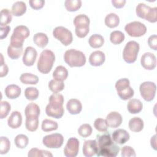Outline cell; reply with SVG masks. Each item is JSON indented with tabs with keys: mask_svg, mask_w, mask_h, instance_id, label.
Instances as JSON below:
<instances>
[{
	"mask_svg": "<svg viewBox=\"0 0 157 157\" xmlns=\"http://www.w3.org/2000/svg\"><path fill=\"white\" fill-rule=\"evenodd\" d=\"M143 105L142 102L137 99H132L128 102L127 105V109L129 113L132 114L138 113L142 110Z\"/></svg>",
	"mask_w": 157,
	"mask_h": 157,
	"instance_id": "d4e9b609",
	"label": "cell"
},
{
	"mask_svg": "<svg viewBox=\"0 0 157 157\" xmlns=\"http://www.w3.org/2000/svg\"><path fill=\"white\" fill-rule=\"evenodd\" d=\"M129 128L133 132H140L144 128V121L139 117H134L130 119L128 123Z\"/></svg>",
	"mask_w": 157,
	"mask_h": 157,
	"instance_id": "484cf974",
	"label": "cell"
},
{
	"mask_svg": "<svg viewBox=\"0 0 157 157\" xmlns=\"http://www.w3.org/2000/svg\"><path fill=\"white\" fill-rule=\"evenodd\" d=\"M53 36L64 45L67 46L72 42V33L63 26H57L53 31Z\"/></svg>",
	"mask_w": 157,
	"mask_h": 157,
	"instance_id": "30bf717a",
	"label": "cell"
},
{
	"mask_svg": "<svg viewBox=\"0 0 157 157\" xmlns=\"http://www.w3.org/2000/svg\"><path fill=\"white\" fill-rule=\"evenodd\" d=\"M78 133L80 136L83 137H87L91 134L92 128L89 124H83L78 128Z\"/></svg>",
	"mask_w": 157,
	"mask_h": 157,
	"instance_id": "bcb514c9",
	"label": "cell"
},
{
	"mask_svg": "<svg viewBox=\"0 0 157 157\" xmlns=\"http://www.w3.org/2000/svg\"><path fill=\"white\" fill-rule=\"evenodd\" d=\"M139 90L142 98L146 101L150 102L155 96L156 86L152 82H144L140 84Z\"/></svg>",
	"mask_w": 157,
	"mask_h": 157,
	"instance_id": "8fae6325",
	"label": "cell"
},
{
	"mask_svg": "<svg viewBox=\"0 0 157 157\" xmlns=\"http://www.w3.org/2000/svg\"><path fill=\"white\" fill-rule=\"evenodd\" d=\"M150 144H151V147L156 150V135H154L153 136L151 137L150 139Z\"/></svg>",
	"mask_w": 157,
	"mask_h": 157,
	"instance_id": "11a10c76",
	"label": "cell"
},
{
	"mask_svg": "<svg viewBox=\"0 0 157 157\" xmlns=\"http://www.w3.org/2000/svg\"><path fill=\"white\" fill-rule=\"evenodd\" d=\"M20 80L24 84L36 85L39 82V78L37 75L31 73H23L20 77Z\"/></svg>",
	"mask_w": 157,
	"mask_h": 157,
	"instance_id": "4dcf8cb0",
	"label": "cell"
},
{
	"mask_svg": "<svg viewBox=\"0 0 157 157\" xmlns=\"http://www.w3.org/2000/svg\"><path fill=\"white\" fill-rule=\"evenodd\" d=\"M115 88L118 95L123 100L131 99L134 94L133 89L130 86L129 80L126 78L117 80L115 83Z\"/></svg>",
	"mask_w": 157,
	"mask_h": 157,
	"instance_id": "52a82bcc",
	"label": "cell"
},
{
	"mask_svg": "<svg viewBox=\"0 0 157 157\" xmlns=\"http://www.w3.org/2000/svg\"><path fill=\"white\" fill-rule=\"evenodd\" d=\"M105 56L104 53L99 50L93 52L89 57V63L91 66H99L105 61Z\"/></svg>",
	"mask_w": 157,
	"mask_h": 157,
	"instance_id": "ffe728a7",
	"label": "cell"
},
{
	"mask_svg": "<svg viewBox=\"0 0 157 157\" xmlns=\"http://www.w3.org/2000/svg\"><path fill=\"white\" fill-rule=\"evenodd\" d=\"M10 28L8 25L1 27V28H0V30H1V39H3L6 38L7 36L8 33L10 31Z\"/></svg>",
	"mask_w": 157,
	"mask_h": 157,
	"instance_id": "816d5d0a",
	"label": "cell"
},
{
	"mask_svg": "<svg viewBox=\"0 0 157 157\" xmlns=\"http://www.w3.org/2000/svg\"><path fill=\"white\" fill-rule=\"evenodd\" d=\"M29 157H44V156H53V155L48 151L39 150L37 148H31L28 154Z\"/></svg>",
	"mask_w": 157,
	"mask_h": 157,
	"instance_id": "f35d334b",
	"label": "cell"
},
{
	"mask_svg": "<svg viewBox=\"0 0 157 157\" xmlns=\"http://www.w3.org/2000/svg\"><path fill=\"white\" fill-rule=\"evenodd\" d=\"M113 143L110 135L109 133H106L102 136L98 137V150L102 148Z\"/></svg>",
	"mask_w": 157,
	"mask_h": 157,
	"instance_id": "d6a6232c",
	"label": "cell"
},
{
	"mask_svg": "<svg viewBox=\"0 0 157 157\" xmlns=\"http://www.w3.org/2000/svg\"><path fill=\"white\" fill-rule=\"evenodd\" d=\"M90 18L85 14L77 15L74 20L75 26V34L79 38H83L87 36L90 31Z\"/></svg>",
	"mask_w": 157,
	"mask_h": 157,
	"instance_id": "277c9868",
	"label": "cell"
},
{
	"mask_svg": "<svg viewBox=\"0 0 157 157\" xmlns=\"http://www.w3.org/2000/svg\"><path fill=\"white\" fill-rule=\"evenodd\" d=\"M124 30L131 37H138L144 36L147 32V28L140 21H132L126 25Z\"/></svg>",
	"mask_w": 157,
	"mask_h": 157,
	"instance_id": "9c48e42d",
	"label": "cell"
},
{
	"mask_svg": "<svg viewBox=\"0 0 157 157\" xmlns=\"http://www.w3.org/2000/svg\"><path fill=\"white\" fill-rule=\"evenodd\" d=\"M48 88L53 93H58L64 89V84L62 81H58L53 79L49 82Z\"/></svg>",
	"mask_w": 157,
	"mask_h": 157,
	"instance_id": "d590c367",
	"label": "cell"
},
{
	"mask_svg": "<svg viewBox=\"0 0 157 157\" xmlns=\"http://www.w3.org/2000/svg\"><path fill=\"white\" fill-rule=\"evenodd\" d=\"M21 91V88L18 85L14 84L9 85L4 90L6 96L10 99H14L20 96Z\"/></svg>",
	"mask_w": 157,
	"mask_h": 157,
	"instance_id": "603a6c76",
	"label": "cell"
},
{
	"mask_svg": "<svg viewBox=\"0 0 157 157\" xmlns=\"http://www.w3.org/2000/svg\"><path fill=\"white\" fill-rule=\"evenodd\" d=\"M140 63L144 69L147 70H153L156 66V56L152 53L146 52L142 56Z\"/></svg>",
	"mask_w": 157,
	"mask_h": 157,
	"instance_id": "5bb4252c",
	"label": "cell"
},
{
	"mask_svg": "<svg viewBox=\"0 0 157 157\" xmlns=\"http://www.w3.org/2000/svg\"><path fill=\"white\" fill-rule=\"evenodd\" d=\"M11 109L10 104L7 101L1 102V110H0V117L1 119L6 118Z\"/></svg>",
	"mask_w": 157,
	"mask_h": 157,
	"instance_id": "7dc6e473",
	"label": "cell"
},
{
	"mask_svg": "<svg viewBox=\"0 0 157 157\" xmlns=\"http://www.w3.org/2000/svg\"><path fill=\"white\" fill-rule=\"evenodd\" d=\"M64 142V137L62 134L54 133L45 136L42 139L43 144L50 148H60Z\"/></svg>",
	"mask_w": 157,
	"mask_h": 157,
	"instance_id": "7c38bea8",
	"label": "cell"
},
{
	"mask_svg": "<svg viewBox=\"0 0 157 157\" xmlns=\"http://www.w3.org/2000/svg\"><path fill=\"white\" fill-rule=\"evenodd\" d=\"M28 137L25 134H18L14 139V142L18 148H25L28 144Z\"/></svg>",
	"mask_w": 157,
	"mask_h": 157,
	"instance_id": "60d3db41",
	"label": "cell"
},
{
	"mask_svg": "<svg viewBox=\"0 0 157 157\" xmlns=\"http://www.w3.org/2000/svg\"><path fill=\"white\" fill-rule=\"evenodd\" d=\"M9 71V69L6 63L1 64V71H0V77H3L6 76Z\"/></svg>",
	"mask_w": 157,
	"mask_h": 157,
	"instance_id": "db71d44e",
	"label": "cell"
},
{
	"mask_svg": "<svg viewBox=\"0 0 157 157\" xmlns=\"http://www.w3.org/2000/svg\"><path fill=\"white\" fill-rule=\"evenodd\" d=\"M129 134L125 129H118L114 131L112 133L113 140L117 144L120 145L125 144L129 140Z\"/></svg>",
	"mask_w": 157,
	"mask_h": 157,
	"instance_id": "d6986e66",
	"label": "cell"
},
{
	"mask_svg": "<svg viewBox=\"0 0 157 157\" xmlns=\"http://www.w3.org/2000/svg\"><path fill=\"white\" fill-rule=\"evenodd\" d=\"M112 3L115 7L117 9H120L124 6L126 3V1L125 0H112Z\"/></svg>",
	"mask_w": 157,
	"mask_h": 157,
	"instance_id": "f5cc1de1",
	"label": "cell"
},
{
	"mask_svg": "<svg viewBox=\"0 0 157 157\" xmlns=\"http://www.w3.org/2000/svg\"><path fill=\"white\" fill-rule=\"evenodd\" d=\"M26 11V6L23 1H17L12 6V12L14 16L23 15Z\"/></svg>",
	"mask_w": 157,
	"mask_h": 157,
	"instance_id": "83f0119b",
	"label": "cell"
},
{
	"mask_svg": "<svg viewBox=\"0 0 157 157\" xmlns=\"http://www.w3.org/2000/svg\"><path fill=\"white\" fill-rule=\"evenodd\" d=\"M98 152V144L95 140L85 141L83 146V154L86 157H91Z\"/></svg>",
	"mask_w": 157,
	"mask_h": 157,
	"instance_id": "e0dca14e",
	"label": "cell"
},
{
	"mask_svg": "<svg viewBox=\"0 0 157 157\" xmlns=\"http://www.w3.org/2000/svg\"><path fill=\"white\" fill-rule=\"evenodd\" d=\"M23 52V47H17L9 45L7 48V55L12 59H17L20 57Z\"/></svg>",
	"mask_w": 157,
	"mask_h": 157,
	"instance_id": "e575fe53",
	"label": "cell"
},
{
	"mask_svg": "<svg viewBox=\"0 0 157 157\" xmlns=\"http://www.w3.org/2000/svg\"><path fill=\"white\" fill-rule=\"evenodd\" d=\"M33 41L38 47L44 48L48 42L47 36L43 33H37L33 36Z\"/></svg>",
	"mask_w": 157,
	"mask_h": 157,
	"instance_id": "f1b7e54d",
	"label": "cell"
},
{
	"mask_svg": "<svg viewBox=\"0 0 157 157\" xmlns=\"http://www.w3.org/2000/svg\"><path fill=\"white\" fill-rule=\"evenodd\" d=\"M66 108L68 112L72 115L78 114L82 109L81 102L77 99H69L66 104Z\"/></svg>",
	"mask_w": 157,
	"mask_h": 157,
	"instance_id": "7402d4cb",
	"label": "cell"
},
{
	"mask_svg": "<svg viewBox=\"0 0 157 157\" xmlns=\"http://www.w3.org/2000/svg\"><path fill=\"white\" fill-rule=\"evenodd\" d=\"M64 6L67 10L69 12H74L78 10L82 6L80 0H66Z\"/></svg>",
	"mask_w": 157,
	"mask_h": 157,
	"instance_id": "74e56055",
	"label": "cell"
},
{
	"mask_svg": "<svg viewBox=\"0 0 157 157\" xmlns=\"http://www.w3.org/2000/svg\"><path fill=\"white\" fill-rule=\"evenodd\" d=\"M137 15L148 21L150 23H155L157 21V7H150L144 3H139L136 7Z\"/></svg>",
	"mask_w": 157,
	"mask_h": 157,
	"instance_id": "8992f818",
	"label": "cell"
},
{
	"mask_svg": "<svg viewBox=\"0 0 157 157\" xmlns=\"http://www.w3.org/2000/svg\"><path fill=\"white\" fill-rule=\"evenodd\" d=\"M10 147V143L9 139L6 137H1L0 139V153L4 155L7 153Z\"/></svg>",
	"mask_w": 157,
	"mask_h": 157,
	"instance_id": "f6af8a7d",
	"label": "cell"
},
{
	"mask_svg": "<svg viewBox=\"0 0 157 157\" xmlns=\"http://www.w3.org/2000/svg\"><path fill=\"white\" fill-rule=\"evenodd\" d=\"M40 112L39 106L33 102L28 104L25 110L26 118H38Z\"/></svg>",
	"mask_w": 157,
	"mask_h": 157,
	"instance_id": "cb8c5ba5",
	"label": "cell"
},
{
	"mask_svg": "<svg viewBox=\"0 0 157 157\" xmlns=\"http://www.w3.org/2000/svg\"><path fill=\"white\" fill-rule=\"evenodd\" d=\"M37 56V52L34 47H27L23 56V63L27 66H31L34 64Z\"/></svg>",
	"mask_w": 157,
	"mask_h": 157,
	"instance_id": "9a60e30c",
	"label": "cell"
},
{
	"mask_svg": "<svg viewBox=\"0 0 157 157\" xmlns=\"http://www.w3.org/2000/svg\"><path fill=\"white\" fill-rule=\"evenodd\" d=\"M29 4L33 9L39 10L44 7L45 1L44 0H30L29 1Z\"/></svg>",
	"mask_w": 157,
	"mask_h": 157,
	"instance_id": "681fc988",
	"label": "cell"
},
{
	"mask_svg": "<svg viewBox=\"0 0 157 157\" xmlns=\"http://www.w3.org/2000/svg\"><path fill=\"white\" fill-rule=\"evenodd\" d=\"M55 60L54 53L50 50H43L37 61V69L42 74H48L52 69Z\"/></svg>",
	"mask_w": 157,
	"mask_h": 157,
	"instance_id": "7a4b0ae2",
	"label": "cell"
},
{
	"mask_svg": "<svg viewBox=\"0 0 157 157\" xmlns=\"http://www.w3.org/2000/svg\"><path fill=\"white\" fill-rule=\"evenodd\" d=\"M39 91L34 87H28L25 90V98L30 101L36 100L39 96Z\"/></svg>",
	"mask_w": 157,
	"mask_h": 157,
	"instance_id": "7bdbcfd3",
	"label": "cell"
},
{
	"mask_svg": "<svg viewBox=\"0 0 157 157\" xmlns=\"http://www.w3.org/2000/svg\"><path fill=\"white\" fill-rule=\"evenodd\" d=\"M79 150V141L75 137L68 139L64 149V155L67 157H75L77 155Z\"/></svg>",
	"mask_w": 157,
	"mask_h": 157,
	"instance_id": "4fadbf2b",
	"label": "cell"
},
{
	"mask_svg": "<svg viewBox=\"0 0 157 157\" xmlns=\"http://www.w3.org/2000/svg\"><path fill=\"white\" fill-rule=\"evenodd\" d=\"M22 123L21 114L18 111H13L10 115L7 120L8 126L12 128L16 129L19 128Z\"/></svg>",
	"mask_w": 157,
	"mask_h": 157,
	"instance_id": "44dd1931",
	"label": "cell"
},
{
	"mask_svg": "<svg viewBox=\"0 0 157 157\" xmlns=\"http://www.w3.org/2000/svg\"><path fill=\"white\" fill-rule=\"evenodd\" d=\"M119 23V17L115 13H110L107 15L105 18V24L110 28H113L118 26Z\"/></svg>",
	"mask_w": 157,
	"mask_h": 157,
	"instance_id": "f546056e",
	"label": "cell"
},
{
	"mask_svg": "<svg viewBox=\"0 0 157 157\" xmlns=\"http://www.w3.org/2000/svg\"><path fill=\"white\" fill-rule=\"evenodd\" d=\"M88 42L90 47L94 48H98L103 45L104 43V39L101 35L95 34L90 36Z\"/></svg>",
	"mask_w": 157,
	"mask_h": 157,
	"instance_id": "1f68e13d",
	"label": "cell"
},
{
	"mask_svg": "<svg viewBox=\"0 0 157 157\" xmlns=\"http://www.w3.org/2000/svg\"><path fill=\"white\" fill-rule=\"evenodd\" d=\"M148 44L149 47L155 50H156L157 49V36L156 34L151 35L149 37L148 39Z\"/></svg>",
	"mask_w": 157,
	"mask_h": 157,
	"instance_id": "f907efd6",
	"label": "cell"
},
{
	"mask_svg": "<svg viewBox=\"0 0 157 157\" xmlns=\"http://www.w3.org/2000/svg\"><path fill=\"white\" fill-rule=\"evenodd\" d=\"M64 97L62 94L53 93L49 98V103L46 106L45 112L48 117L60 118L63 117L64 110L63 108Z\"/></svg>",
	"mask_w": 157,
	"mask_h": 157,
	"instance_id": "6da1fadb",
	"label": "cell"
},
{
	"mask_svg": "<svg viewBox=\"0 0 157 157\" xmlns=\"http://www.w3.org/2000/svg\"><path fill=\"white\" fill-rule=\"evenodd\" d=\"M58 125L57 122L51 120L45 119L42 122L41 128L44 132H49L56 130L58 129Z\"/></svg>",
	"mask_w": 157,
	"mask_h": 157,
	"instance_id": "836d02e7",
	"label": "cell"
},
{
	"mask_svg": "<svg viewBox=\"0 0 157 157\" xmlns=\"http://www.w3.org/2000/svg\"><path fill=\"white\" fill-rule=\"evenodd\" d=\"M29 30L26 26H17L15 28L10 37V45L17 47H23L24 40L29 36Z\"/></svg>",
	"mask_w": 157,
	"mask_h": 157,
	"instance_id": "5b68a950",
	"label": "cell"
},
{
	"mask_svg": "<svg viewBox=\"0 0 157 157\" xmlns=\"http://www.w3.org/2000/svg\"><path fill=\"white\" fill-rule=\"evenodd\" d=\"M94 126L96 130L100 132H106L108 128V124L105 120L98 118L94 122Z\"/></svg>",
	"mask_w": 157,
	"mask_h": 157,
	"instance_id": "ee69618b",
	"label": "cell"
},
{
	"mask_svg": "<svg viewBox=\"0 0 157 157\" xmlns=\"http://www.w3.org/2000/svg\"><path fill=\"white\" fill-rule=\"evenodd\" d=\"M120 151V147L112 143L109 145H107L102 148L99 149L96 153L98 156H105V157H115L116 156Z\"/></svg>",
	"mask_w": 157,
	"mask_h": 157,
	"instance_id": "2e32d148",
	"label": "cell"
},
{
	"mask_svg": "<svg viewBox=\"0 0 157 157\" xmlns=\"http://www.w3.org/2000/svg\"><path fill=\"white\" fill-rule=\"evenodd\" d=\"M12 13L7 9H4L1 11V26H7L6 25L12 21Z\"/></svg>",
	"mask_w": 157,
	"mask_h": 157,
	"instance_id": "ab89813d",
	"label": "cell"
},
{
	"mask_svg": "<svg viewBox=\"0 0 157 157\" xmlns=\"http://www.w3.org/2000/svg\"><path fill=\"white\" fill-rule=\"evenodd\" d=\"M139 48V44L136 41L131 40L126 43L123 52L124 60L128 63H134L136 61Z\"/></svg>",
	"mask_w": 157,
	"mask_h": 157,
	"instance_id": "ba28073f",
	"label": "cell"
},
{
	"mask_svg": "<svg viewBox=\"0 0 157 157\" xmlns=\"http://www.w3.org/2000/svg\"><path fill=\"white\" fill-rule=\"evenodd\" d=\"M68 76L67 69L63 66H58L53 72V77L55 80L63 82Z\"/></svg>",
	"mask_w": 157,
	"mask_h": 157,
	"instance_id": "4316f807",
	"label": "cell"
},
{
	"mask_svg": "<svg viewBox=\"0 0 157 157\" xmlns=\"http://www.w3.org/2000/svg\"><path fill=\"white\" fill-rule=\"evenodd\" d=\"M39 126V118H26V128L31 132L37 130Z\"/></svg>",
	"mask_w": 157,
	"mask_h": 157,
	"instance_id": "b9f144b4",
	"label": "cell"
},
{
	"mask_svg": "<svg viewBox=\"0 0 157 157\" xmlns=\"http://www.w3.org/2000/svg\"><path fill=\"white\" fill-rule=\"evenodd\" d=\"M110 40L113 44H120L124 40V34L120 31H114L110 33Z\"/></svg>",
	"mask_w": 157,
	"mask_h": 157,
	"instance_id": "8d00e7d4",
	"label": "cell"
},
{
	"mask_svg": "<svg viewBox=\"0 0 157 157\" xmlns=\"http://www.w3.org/2000/svg\"><path fill=\"white\" fill-rule=\"evenodd\" d=\"M108 126L115 128L120 126L122 123V117L118 112H111L106 117Z\"/></svg>",
	"mask_w": 157,
	"mask_h": 157,
	"instance_id": "ac0fdd59",
	"label": "cell"
},
{
	"mask_svg": "<svg viewBox=\"0 0 157 157\" xmlns=\"http://www.w3.org/2000/svg\"><path fill=\"white\" fill-rule=\"evenodd\" d=\"M64 61L70 67H82L86 63L85 54L79 50L69 49L64 54Z\"/></svg>",
	"mask_w": 157,
	"mask_h": 157,
	"instance_id": "3957f363",
	"label": "cell"
},
{
	"mask_svg": "<svg viewBox=\"0 0 157 157\" xmlns=\"http://www.w3.org/2000/svg\"><path fill=\"white\" fill-rule=\"evenodd\" d=\"M121 156L134 157L136 156L134 150L130 146H124L121 148Z\"/></svg>",
	"mask_w": 157,
	"mask_h": 157,
	"instance_id": "c3c4849f",
	"label": "cell"
}]
</instances>
